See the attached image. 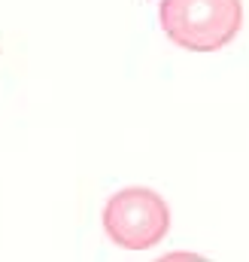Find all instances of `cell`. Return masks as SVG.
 I'll return each instance as SVG.
<instances>
[{
	"label": "cell",
	"mask_w": 249,
	"mask_h": 262,
	"mask_svg": "<svg viewBox=\"0 0 249 262\" xmlns=\"http://www.w3.org/2000/svg\"><path fill=\"white\" fill-rule=\"evenodd\" d=\"M161 31L188 52H216L225 49L240 25L243 3L240 0H161L158 9Z\"/></svg>",
	"instance_id": "1"
},
{
	"label": "cell",
	"mask_w": 249,
	"mask_h": 262,
	"mask_svg": "<svg viewBox=\"0 0 249 262\" xmlns=\"http://www.w3.org/2000/svg\"><path fill=\"white\" fill-rule=\"evenodd\" d=\"M104 229L124 250H149L164 241L170 229V210L164 198L146 186L119 189L104 207Z\"/></svg>",
	"instance_id": "2"
}]
</instances>
